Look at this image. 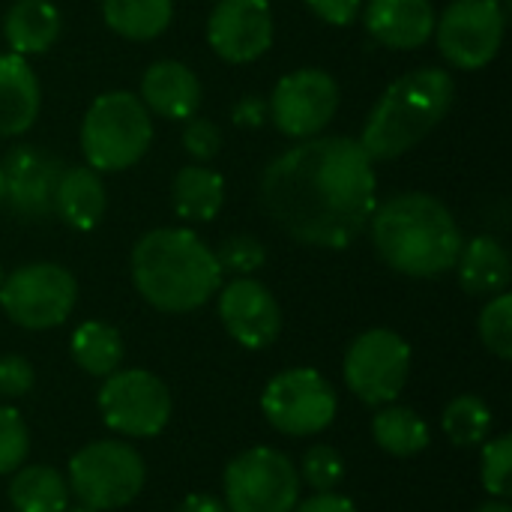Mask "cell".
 <instances>
[{
	"instance_id": "obj_11",
	"label": "cell",
	"mask_w": 512,
	"mask_h": 512,
	"mask_svg": "<svg viewBox=\"0 0 512 512\" xmlns=\"http://www.w3.org/2000/svg\"><path fill=\"white\" fill-rule=\"evenodd\" d=\"M504 6L498 0H453L435 21V39L444 60L474 72L489 66L504 42Z\"/></svg>"
},
{
	"instance_id": "obj_2",
	"label": "cell",
	"mask_w": 512,
	"mask_h": 512,
	"mask_svg": "<svg viewBox=\"0 0 512 512\" xmlns=\"http://www.w3.org/2000/svg\"><path fill=\"white\" fill-rule=\"evenodd\" d=\"M369 222L384 264L417 279L453 270L465 243L456 216L429 192H402L375 207Z\"/></svg>"
},
{
	"instance_id": "obj_42",
	"label": "cell",
	"mask_w": 512,
	"mask_h": 512,
	"mask_svg": "<svg viewBox=\"0 0 512 512\" xmlns=\"http://www.w3.org/2000/svg\"><path fill=\"white\" fill-rule=\"evenodd\" d=\"M63 512H99V510H93V507H84V504H78V507H66Z\"/></svg>"
},
{
	"instance_id": "obj_41",
	"label": "cell",
	"mask_w": 512,
	"mask_h": 512,
	"mask_svg": "<svg viewBox=\"0 0 512 512\" xmlns=\"http://www.w3.org/2000/svg\"><path fill=\"white\" fill-rule=\"evenodd\" d=\"M6 204V177H3V171H0V207Z\"/></svg>"
},
{
	"instance_id": "obj_21",
	"label": "cell",
	"mask_w": 512,
	"mask_h": 512,
	"mask_svg": "<svg viewBox=\"0 0 512 512\" xmlns=\"http://www.w3.org/2000/svg\"><path fill=\"white\" fill-rule=\"evenodd\" d=\"M456 267H459L462 288L474 297H495V294L507 291V285H510V252L504 249L501 240H495L489 234H480V237L462 243Z\"/></svg>"
},
{
	"instance_id": "obj_22",
	"label": "cell",
	"mask_w": 512,
	"mask_h": 512,
	"mask_svg": "<svg viewBox=\"0 0 512 512\" xmlns=\"http://www.w3.org/2000/svg\"><path fill=\"white\" fill-rule=\"evenodd\" d=\"M3 36L12 54H45L60 36V12L48 0H15L3 18Z\"/></svg>"
},
{
	"instance_id": "obj_43",
	"label": "cell",
	"mask_w": 512,
	"mask_h": 512,
	"mask_svg": "<svg viewBox=\"0 0 512 512\" xmlns=\"http://www.w3.org/2000/svg\"><path fill=\"white\" fill-rule=\"evenodd\" d=\"M3 276H6V273H3V264H0V285H3Z\"/></svg>"
},
{
	"instance_id": "obj_36",
	"label": "cell",
	"mask_w": 512,
	"mask_h": 512,
	"mask_svg": "<svg viewBox=\"0 0 512 512\" xmlns=\"http://www.w3.org/2000/svg\"><path fill=\"white\" fill-rule=\"evenodd\" d=\"M306 6L333 27H348L363 12V0H306Z\"/></svg>"
},
{
	"instance_id": "obj_33",
	"label": "cell",
	"mask_w": 512,
	"mask_h": 512,
	"mask_svg": "<svg viewBox=\"0 0 512 512\" xmlns=\"http://www.w3.org/2000/svg\"><path fill=\"white\" fill-rule=\"evenodd\" d=\"M30 450V435L21 414L9 405H0V477L24 465Z\"/></svg>"
},
{
	"instance_id": "obj_31",
	"label": "cell",
	"mask_w": 512,
	"mask_h": 512,
	"mask_svg": "<svg viewBox=\"0 0 512 512\" xmlns=\"http://www.w3.org/2000/svg\"><path fill=\"white\" fill-rule=\"evenodd\" d=\"M222 273H234V276H252L255 270L264 267L267 261V249L258 237H249V234H234L228 240H222V246L213 252Z\"/></svg>"
},
{
	"instance_id": "obj_17",
	"label": "cell",
	"mask_w": 512,
	"mask_h": 512,
	"mask_svg": "<svg viewBox=\"0 0 512 512\" xmlns=\"http://www.w3.org/2000/svg\"><path fill=\"white\" fill-rule=\"evenodd\" d=\"M363 21L381 45L411 51L432 39L438 15L432 0H369Z\"/></svg>"
},
{
	"instance_id": "obj_8",
	"label": "cell",
	"mask_w": 512,
	"mask_h": 512,
	"mask_svg": "<svg viewBox=\"0 0 512 512\" xmlns=\"http://www.w3.org/2000/svg\"><path fill=\"white\" fill-rule=\"evenodd\" d=\"M300 498L294 462L270 447H252L225 468L228 512H291Z\"/></svg>"
},
{
	"instance_id": "obj_3",
	"label": "cell",
	"mask_w": 512,
	"mask_h": 512,
	"mask_svg": "<svg viewBox=\"0 0 512 512\" xmlns=\"http://www.w3.org/2000/svg\"><path fill=\"white\" fill-rule=\"evenodd\" d=\"M132 282L159 312H192L222 288V267L189 228L147 231L132 249Z\"/></svg>"
},
{
	"instance_id": "obj_1",
	"label": "cell",
	"mask_w": 512,
	"mask_h": 512,
	"mask_svg": "<svg viewBox=\"0 0 512 512\" xmlns=\"http://www.w3.org/2000/svg\"><path fill=\"white\" fill-rule=\"evenodd\" d=\"M375 186L372 159L357 138L315 135L264 168L261 201L297 243L345 249L372 219Z\"/></svg>"
},
{
	"instance_id": "obj_15",
	"label": "cell",
	"mask_w": 512,
	"mask_h": 512,
	"mask_svg": "<svg viewBox=\"0 0 512 512\" xmlns=\"http://www.w3.org/2000/svg\"><path fill=\"white\" fill-rule=\"evenodd\" d=\"M0 171L6 177V201L21 219L42 222L54 216V192L63 174V162L57 156L33 144H18L3 156Z\"/></svg>"
},
{
	"instance_id": "obj_20",
	"label": "cell",
	"mask_w": 512,
	"mask_h": 512,
	"mask_svg": "<svg viewBox=\"0 0 512 512\" xmlns=\"http://www.w3.org/2000/svg\"><path fill=\"white\" fill-rule=\"evenodd\" d=\"M108 198L99 171L90 165H63L54 192V213L75 231H93L105 216Z\"/></svg>"
},
{
	"instance_id": "obj_10",
	"label": "cell",
	"mask_w": 512,
	"mask_h": 512,
	"mask_svg": "<svg viewBox=\"0 0 512 512\" xmlns=\"http://www.w3.org/2000/svg\"><path fill=\"white\" fill-rule=\"evenodd\" d=\"M99 411L108 429L129 438H153L171 420V393L147 369H117L99 390Z\"/></svg>"
},
{
	"instance_id": "obj_30",
	"label": "cell",
	"mask_w": 512,
	"mask_h": 512,
	"mask_svg": "<svg viewBox=\"0 0 512 512\" xmlns=\"http://www.w3.org/2000/svg\"><path fill=\"white\" fill-rule=\"evenodd\" d=\"M480 477L489 495L495 498H507L512 483V438L501 435L492 441H483V453H480Z\"/></svg>"
},
{
	"instance_id": "obj_7",
	"label": "cell",
	"mask_w": 512,
	"mask_h": 512,
	"mask_svg": "<svg viewBox=\"0 0 512 512\" xmlns=\"http://www.w3.org/2000/svg\"><path fill=\"white\" fill-rule=\"evenodd\" d=\"M78 300L75 276L60 264H24L3 276L0 306L24 330H51L63 324Z\"/></svg>"
},
{
	"instance_id": "obj_39",
	"label": "cell",
	"mask_w": 512,
	"mask_h": 512,
	"mask_svg": "<svg viewBox=\"0 0 512 512\" xmlns=\"http://www.w3.org/2000/svg\"><path fill=\"white\" fill-rule=\"evenodd\" d=\"M177 512H228V507H225V501H219L213 495H189Z\"/></svg>"
},
{
	"instance_id": "obj_19",
	"label": "cell",
	"mask_w": 512,
	"mask_h": 512,
	"mask_svg": "<svg viewBox=\"0 0 512 512\" xmlns=\"http://www.w3.org/2000/svg\"><path fill=\"white\" fill-rule=\"evenodd\" d=\"M39 81L21 54H0V138L24 135L39 117Z\"/></svg>"
},
{
	"instance_id": "obj_27",
	"label": "cell",
	"mask_w": 512,
	"mask_h": 512,
	"mask_svg": "<svg viewBox=\"0 0 512 512\" xmlns=\"http://www.w3.org/2000/svg\"><path fill=\"white\" fill-rule=\"evenodd\" d=\"M372 435L378 441V447L390 456H417L429 447L432 441V432L426 426V420L411 411V408H399V405H390L384 411L375 414L372 420Z\"/></svg>"
},
{
	"instance_id": "obj_16",
	"label": "cell",
	"mask_w": 512,
	"mask_h": 512,
	"mask_svg": "<svg viewBox=\"0 0 512 512\" xmlns=\"http://www.w3.org/2000/svg\"><path fill=\"white\" fill-rule=\"evenodd\" d=\"M219 318L231 339L249 351L273 345L282 330V312L276 297L249 276H240L219 291Z\"/></svg>"
},
{
	"instance_id": "obj_28",
	"label": "cell",
	"mask_w": 512,
	"mask_h": 512,
	"mask_svg": "<svg viewBox=\"0 0 512 512\" xmlns=\"http://www.w3.org/2000/svg\"><path fill=\"white\" fill-rule=\"evenodd\" d=\"M444 432L456 447H480L492 432V411L480 396H456L444 408Z\"/></svg>"
},
{
	"instance_id": "obj_12",
	"label": "cell",
	"mask_w": 512,
	"mask_h": 512,
	"mask_svg": "<svg viewBox=\"0 0 512 512\" xmlns=\"http://www.w3.org/2000/svg\"><path fill=\"white\" fill-rule=\"evenodd\" d=\"M411 372V348L393 330H366L345 354V384L366 405L393 402Z\"/></svg>"
},
{
	"instance_id": "obj_14",
	"label": "cell",
	"mask_w": 512,
	"mask_h": 512,
	"mask_svg": "<svg viewBox=\"0 0 512 512\" xmlns=\"http://www.w3.org/2000/svg\"><path fill=\"white\" fill-rule=\"evenodd\" d=\"M210 48L228 63H252L273 45V9L267 0H219L207 18Z\"/></svg>"
},
{
	"instance_id": "obj_40",
	"label": "cell",
	"mask_w": 512,
	"mask_h": 512,
	"mask_svg": "<svg viewBox=\"0 0 512 512\" xmlns=\"http://www.w3.org/2000/svg\"><path fill=\"white\" fill-rule=\"evenodd\" d=\"M477 512H512V510H510V504H507V501H489L486 507H480Z\"/></svg>"
},
{
	"instance_id": "obj_18",
	"label": "cell",
	"mask_w": 512,
	"mask_h": 512,
	"mask_svg": "<svg viewBox=\"0 0 512 512\" xmlns=\"http://www.w3.org/2000/svg\"><path fill=\"white\" fill-rule=\"evenodd\" d=\"M141 102L159 117L189 120L201 105V81L186 63L159 60L141 78Z\"/></svg>"
},
{
	"instance_id": "obj_9",
	"label": "cell",
	"mask_w": 512,
	"mask_h": 512,
	"mask_svg": "<svg viewBox=\"0 0 512 512\" xmlns=\"http://www.w3.org/2000/svg\"><path fill=\"white\" fill-rule=\"evenodd\" d=\"M261 408L273 429L306 438L324 432L336 420V390L315 369H285L264 387Z\"/></svg>"
},
{
	"instance_id": "obj_24",
	"label": "cell",
	"mask_w": 512,
	"mask_h": 512,
	"mask_svg": "<svg viewBox=\"0 0 512 512\" xmlns=\"http://www.w3.org/2000/svg\"><path fill=\"white\" fill-rule=\"evenodd\" d=\"M105 24L132 42L156 39L168 30L174 3L171 0H102Z\"/></svg>"
},
{
	"instance_id": "obj_4",
	"label": "cell",
	"mask_w": 512,
	"mask_h": 512,
	"mask_svg": "<svg viewBox=\"0 0 512 512\" xmlns=\"http://www.w3.org/2000/svg\"><path fill=\"white\" fill-rule=\"evenodd\" d=\"M456 81L438 66L414 69L396 78L369 111L363 135L357 138L369 159L384 162L417 147L453 108Z\"/></svg>"
},
{
	"instance_id": "obj_6",
	"label": "cell",
	"mask_w": 512,
	"mask_h": 512,
	"mask_svg": "<svg viewBox=\"0 0 512 512\" xmlns=\"http://www.w3.org/2000/svg\"><path fill=\"white\" fill-rule=\"evenodd\" d=\"M144 459L123 441H93L69 459V495L93 510H120L144 489Z\"/></svg>"
},
{
	"instance_id": "obj_13",
	"label": "cell",
	"mask_w": 512,
	"mask_h": 512,
	"mask_svg": "<svg viewBox=\"0 0 512 512\" xmlns=\"http://www.w3.org/2000/svg\"><path fill=\"white\" fill-rule=\"evenodd\" d=\"M273 123L282 135L294 141H306L321 135L339 111V84L324 69H297L288 72L270 102H267Z\"/></svg>"
},
{
	"instance_id": "obj_34",
	"label": "cell",
	"mask_w": 512,
	"mask_h": 512,
	"mask_svg": "<svg viewBox=\"0 0 512 512\" xmlns=\"http://www.w3.org/2000/svg\"><path fill=\"white\" fill-rule=\"evenodd\" d=\"M183 147H186V153L198 165H204V162H210V159L219 156V150H222V132L207 117H189L186 120V129H183Z\"/></svg>"
},
{
	"instance_id": "obj_35",
	"label": "cell",
	"mask_w": 512,
	"mask_h": 512,
	"mask_svg": "<svg viewBox=\"0 0 512 512\" xmlns=\"http://www.w3.org/2000/svg\"><path fill=\"white\" fill-rule=\"evenodd\" d=\"M30 387H33V366L24 357H18V354L0 357V396L18 399Z\"/></svg>"
},
{
	"instance_id": "obj_5",
	"label": "cell",
	"mask_w": 512,
	"mask_h": 512,
	"mask_svg": "<svg viewBox=\"0 0 512 512\" xmlns=\"http://www.w3.org/2000/svg\"><path fill=\"white\" fill-rule=\"evenodd\" d=\"M153 144V120L144 102L126 90L93 99L81 123V150L93 171H126Z\"/></svg>"
},
{
	"instance_id": "obj_25",
	"label": "cell",
	"mask_w": 512,
	"mask_h": 512,
	"mask_svg": "<svg viewBox=\"0 0 512 512\" xmlns=\"http://www.w3.org/2000/svg\"><path fill=\"white\" fill-rule=\"evenodd\" d=\"M9 501L18 512H63L69 507V486L54 468L27 465L9 483Z\"/></svg>"
},
{
	"instance_id": "obj_23",
	"label": "cell",
	"mask_w": 512,
	"mask_h": 512,
	"mask_svg": "<svg viewBox=\"0 0 512 512\" xmlns=\"http://www.w3.org/2000/svg\"><path fill=\"white\" fill-rule=\"evenodd\" d=\"M171 204L186 222H210L225 204V180L213 168L186 165L171 183Z\"/></svg>"
},
{
	"instance_id": "obj_29",
	"label": "cell",
	"mask_w": 512,
	"mask_h": 512,
	"mask_svg": "<svg viewBox=\"0 0 512 512\" xmlns=\"http://www.w3.org/2000/svg\"><path fill=\"white\" fill-rule=\"evenodd\" d=\"M480 339L495 357H501V360L512 357V297L507 291L495 294L483 306V312H480Z\"/></svg>"
},
{
	"instance_id": "obj_38",
	"label": "cell",
	"mask_w": 512,
	"mask_h": 512,
	"mask_svg": "<svg viewBox=\"0 0 512 512\" xmlns=\"http://www.w3.org/2000/svg\"><path fill=\"white\" fill-rule=\"evenodd\" d=\"M291 512H357V507L342 498V495H333V492H318L315 498L303 501L300 507H294Z\"/></svg>"
},
{
	"instance_id": "obj_32",
	"label": "cell",
	"mask_w": 512,
	"mask_h": 512,
	"mask_svg": "<svg viewBox=\"0 0 512 512\" xmlns=\"http://www.w3.org/2000/svg\"><path fill=\"white\" fill-rule=\"evenodd\" d=\"M300 471H303V480L315 492H333L345 480V459L339 456V450L327 444H315L306 450Z\"/></svg>"
},
{
	"instance_id": "obj_26",
	"label": "cell",
	"mask_w": 512,
	"mask_h": 512,
	"mask_svg": "<svg viewBox=\"0 0 512 512\" xmlns=\"http://www.w3.org/2000/svg\"><path fill=\"white\" fill-rule=\"evenodd\" d=\"M72 360L93 378H108L120 369L123 339L105 321H84L72 333Z\"/></svg>"
},
{
	"instance_id": "obj_37",
	"label": "cell",
	"mask_w": 512,
	"mask_h": 512,
	"mask_svg": "<svg viewBox=\"0 0 512 512\" xmlns=\"http://www.w3.org/2000/svg\"><path fill=\"white\" fill-rule=\"evenodd\" d=\"M267 114H270V108H267V99H261V96H243V99L234 105V111H231V120H234L237 126L258 129V126H264Z\"/></svg>"
}]
</instances>
